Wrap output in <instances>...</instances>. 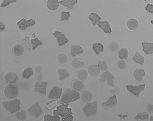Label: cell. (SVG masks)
<instances>
[{
  "label": "cell",
  "instance_id": "6da1fadb",
  "mask_svg": "<svg viewBox=\"0 0 153 121\" xmlns=\"http://www.w3.org/2000/svg\"><path fill=\"white\" fill-rule=\"evenodd\" d=\"M61 97L60 104L62 105L78 100L80 99V94L73 89H67L63 92Z\"/></svg>",
  "mask_w": 153,
  "mask_h": 121
},
{
  "label": "cell",
  "instance_id": "7a4b0ae2",
  "mask_svg": "<svg viewBox=\"0 0 153 121\" xmlns=\"http://www.w3.org/2000/svg\"><path fill=\"white\" fill-rule=\"evenodd\" d=\"M56 111L60 116L61 121H73L74 119L73 113L71 108H68V106L62 104L58 106Z\"/></svg>",
  "mask_w": 153,
  "mask_h": 121
},
{
  "label": "cell",
  "instance_id": "3957f363",
  "mask_svg": "<svg viewBox=\"0 0 153 121\" xmlns=\"http://www.w3.org/2000/svg\"><path fill=\"white\" fill-rule=\"evenodd\" d=\"M20 104V100L14 99V100H12L3 102L2 105L6 111L9 112V114H14L21 109Z\"/></svg>",
  "mask_w": 153,
  "mask_h": 121
},
{
  "label": "cell",
  "instance_id": "277c9868",
  "mask_svg": "<svg viewBox=\"0 0 153 121\" xmlns=\"http://www.w3.org/2000/svg\"><path fill=\"white\" fill-rule=\"evenodd\" d=\"M98 102H88L83 108L82 111L87 117H94L97 114Z\"/></svg>",
  "mask_w": 153,
  "mask_h": 121
},
{
  "label": "cell",
  "instance_id": "5b68a950",
  "mask_svg": "<svg viewBox=\"0 0 153 121\" xmlns=\"http://www.w3.org/2000/svg\"><path fill=\"white\" fill-rule=\"evenodd\" d=\"M4 94L6 98L9 99L16 98L19 94V88L15 85L9 84L4 89Z\"/></svg>",
  "mask_w": 153,
  "mask_h": 121
},
{
  "label": "cell",
  "instance_id": "8992f818",
  "mask_svg": "<svg viewBox=\"0 0 153 121\" xmlns=\"http://www.w3.org/2000/svg\"><path fill=\"white\" fill-rule=\"evenodd\" d=\"M127 90L130 93L136 97H139L141 93L144 91L146 88V84L140 85L139 86L127 85L126 86Z\"/></svg>",
  "mask_w": 153,
  "mask_h": 121
},
{
  "label": "cell",
  "instance_id": "52a82bcc",
  "mask_svg": "<svg viewBox=\"0 0 153 121\" xmlns=\"http://www.w3.org/2000/svg\"><path fill=\"white\" fill-rule=\"evenodd\" d=\"M28 112L30 116L38 118L43 113V111L39 105V102L37 101L28 108Z\"/></svg>",
  "mask_w": 153,
  "mask_h": 121
},
{
  "label": "cell",
  "instance_id": "ba28073f",
  "mask_svg": "<svg viewBox=\"0 0 153 121\" xmlns=\"http://www.w3.org/2000/svg\"><path fill=\"white\" fill-rule=\"evenodd\" d=\"M115 79V76L109 71H105L102 73L101 76L100 81L101 82L106 81L108 85L110 86H114V80Z\"/></svg>",
  "mask_w": 153,
  "mask_h": 121
},
{
  "label": "cell",
  "instance_id": "9c48e42d",
  "mask_svg": "<svg viewBox=\"0 0 153 121\" xmlns=\"http://www.w3.org/2000/svg\"><path fill=\"white\" fill-rule=\"evenodd\" d=\"M35 21L33 19H27L22 18L17 23L18 28L21 30H25L28 28L34 26Z\"/></svg>",
  "mask_w": 153,
  "mask_h": 121
},
{
  "label": "cell",
  "instance_id": "30bf717a",
  "mask_svg": "<svg viewBox=\"0 0 153 121\" xmlns=\"http://www.w3.org/2000/svg\"><path fill=\"white\" fill-rule=\"evenodd\" d=\"M62 94V89L59 86H54L51 90L48 98L50 99H59L61 97Z\"/></svg>",
  "mask_w": 153,
  "mask_h": 121
},
{
  "label": "cell",
  "instance_id": "8fae6325",
  "mask_svg": "<svg viewBox=\"0 0 153 121\" xmlns=\"http://www.w3.org/2000/svg\"><path fill=\"white\" fill-rule=\"evenodd\" d=\"M54 37L56 38L58 44L59 46H62L65 45L68 42L69 40L64 34H62L61 32L55 31L53 34Z\"/></svg>",
  "mask_w": 153,
  "mask_h": 121
},
{
  "label": "cell",
  "instance_id": "7c38bea8",
  "mask_svg": "<svg viewBox=\"0 0 153 121\" xmlns=\"http://www.w3.org/2000/svg\"><path fill=\"white\" fill-rule=\"evenodd\" d=\"M48 85V81H37L35 85V91L42 96L46 95V89Z\"/></svg>",
  "mask_w": 153,
  "mask_h": 121
},
{
  "label": "cell",
  "instance_id": "4fadbf2b",
  "mask_svg": "<svg viewBox=\"0 0 153 121\" xmlns=\"http://www.w3.org/2000/svg\"><path fill=\"white\" fill-rule=\"evenodd\" d=\"M4 81L7 84H13L15 83L18 80V75L16 73L7 72L4 76Z\"/></svg>",
  "mask_w": 153,
  "mask_h": 121
},
{
  "label": "cell",
  "instance_id": "5bb4252c",
  "mask_svg": "<svg viewBox=\"0 0 153 121\" xmlns=\"http://www.w3.org/2000/svg\"><path fill=\"white\" fill-rule=\"evenodd\" d=\"M118 104V101L116 95H113V96L110 97L107 101L102 104L103 108H111L117 106Z\"/></svg>",
  "mask_w": 153,
  "mask_h": 121
},
{
  "label": "cell",
  "instance_id": "9a60e30c",
  "mask_svg": "<svg viewBox=\"0 0 153 121\" xmlns=\"http://www.w3.org/2000/svg\"><path fill=\"white\" fill-rule=\"evenodd\" d=\"M72 88L73 90L76 92H82L85 88V84L84 83L83 81H82V80L76 79L72 83Z\"/></svg>",
  "mask_w": 153,
  "mask_h": 121
},
{
  "label": "cell",
  "instance_id": "2e32d148",
  "mask_svg": "<svg viewBox=\"0 0 153 121\" xmlns=\"http://www.w3.org/2000/svg\"><path fill=\"white\" fill-rule=\"evenodd\" d=\"M24 48L21 44H16L12 47V53L16 57H21L24 53Z\"/></svg>",
  "mask_w": 153,
  "mask_h": 121
},
{
  "label": "cell",
  "instance_id": "e0dca14e",
  "mask_svg": "<svg viewBox=\"0 0 153 121\" xmlns=\"http://www.w3.org/2000/svg\"><path fill=\"white\" fill-rule=\"evenodd\" d=\"M98 27L100 29L102 30L105 33L107 34H110L112 32L111 28L110 27V23L108 22V21H100V22L97 23V24Z\"/></svg>",
  "mask_w": 153,
  "mask_h": 121
},
{
  "label": "cell",
  "instance_id": "ac0fdd59",
  "mask_svg": "<svg viewBox=\"0 0 153 121\" xmlns=\"http://www.w3.org/2000/svg\"><path fill=\"white\" fill-rule=\"evenodd\" d=\"M93 96L91 93L89 91L85 90L82 91V93L80 95V98L82 101L83 102H91L92 100Z\"/></svg>",
  "mask_w": 153,
  "mask_h": 121
},
{
  "label": "cell",
  "instance_id": "d6986e66",
  "mask_svg": "<svg viewBox=\"0 0 153 121\" xmlns=\"http://www.w3.org/2000/svg\"><path fill=\"white\" fill-rule=\"evenodd\" d=\"M84 52V51L83 49H82V47L80 45H71L70 55L71 57H74L76 55H81Z\"/></svg>",
  "mask_w": 153,
  "mask_h": 121
},
{
  "label": "cell",
  "instance_id": "ffe728a7",
  "mask_svg": "<svg viewBox=\"0 0 153 121\" xmlns=\"http://www.w3.org/2000/svg\"><path fill=\"white\" fill-rule=\"evenodd\" d=\"M59 4L58 0H49L47 2V7L50 11H55L59 8Z\"/></svg>",
  "mask_w": 153,
  "mask_h": 121
},
{
  "label": "cell",
  "instance_id": "44dd1931",
  "mask_svg": "<svg viewBox=\"0 0 153 121\" xmlns=\"http://www.w3.org/2000/svg\"><path fill=\"white\" fill-rule=\"evenodd\" d=\"M146 76V72L143 69H136L134 72V76L137 81H141Z\"/></svg>",
  "mask_w": 153,
  "mask_h": 121
},
{
  "label": "cell",
  "instance_id": "7402d4cb",
  "mask_svg": "<svg viewBox=\"0 0 153 121\" xmlns=\"http://www.w3.org/2000/svg\"><path fill=\"white\" fill-rule=\"evenodd\" d=\"M100 70L97 65L96 64H92L89 66L88 73L92 77H95L99 75Z\"/></svg>",
  "mask_w": 153,
  "mask_h": 121
},
{
  "label": "cell",
  "instance_id": "603a6c76",
  "mask_svg": "<svg viewBox=\"0 0 153 121\" xmlns=\"http://www.w3.org/2000/svg\"><path fill=\"white\" fill-rule=\"evenodd\" d=\"M59 4L66 7L68 10H71L74 6L78 3L76 0H61L59 1Z\"/></svg>",
  "mask_w": 153,
  "mask_h": 121
},
{
  "label": "cell",
  "instance_id": "cb8c5ba5",
  "mask_svg": "<svg viewBox=\"0 0 153 121\" xmlns=\"http://www.w3.org/2000/svg\"><path fill=\"white\" fill-rule=\"evenodd\" d=\"M143 52L148 55H150L153 53V43L149 42H143Z\"/></svg>",
  "mask_w": 153,
  "mask_h": 121
},
{
  "label": "cell",
  "instance_id": "d4e9b609",
  "mask_svg": "<svg viewBox=\"0 0 153 121\" xmlns=\"http://www.w3.org/2000/svg\"><path fill=\"white\" fill-rule=\"evenodd\" d=\"M127 28L131 31H134L139 27V23L135 18H131L129 19L127 23Z\"/></svg>",
  "mask_w": 153,
  "mask_h": 121
},
{
  "label": "cell",
  "instance_id": "484cf974",
  "mask_svg": "<svg viewBox=\"0 0 153 121\" xmlns=\"http://www.w3.org/2000/svg\"><path fill=\"white\" fill-rule=\"evenodd\" d=\"M58 73L59 75V79L60 81H63V80H65L66 78L68 77L70 75L69 71L65 68H59L58 70Z\"/></svg>",
  "mask_w": 153,
  "mask_h": 121
},
{
  "label": "cell",
  "instance_id": "4316f807",
  "mask_svg": "<svg viewBox=\"0 0 153 121\" xmlns=\"http://www.w3.org/2000/svg\"><path fill=\"white\" fill-rule=\"evenodd\" d=\"M53 116H51L50 114L45 115L44 117V121H61V119L60 117L56 110L53 111Z\"/></svg>",
  "mask_w": 153,
  "mask_h": 121
},
{
  "label": "cell",
  "instance_id": "83f0119b",
  "mask_svg": "<svg viewBox=\"0 0 153 121\" xmlns=\"http://www.w3.org/2000/svg\"><path fill=\"white\" fill-rule=\"evenodd\" d=\"M133 60L137 64L139 65H143L145 62V57L143 55H141L139 52H136L133 58Z\"/></svg>",
  "mask_w": 153,
  "mask_h": 121
},
{
  "label": "cell",
  "instance_id": "f1b7e54d",
  "mask_svg": "<svg viewBox=\"0 0 153 121\" xmlns=\"http://www.w3.org/2000/svg\"><path fill=\"white\" fill-rule=\"evenodd\" d=\"M92 50L95 52V54L97 55H100V54L104 50V47L103 44L99 42L94 43L92 44Z\"/></svg>",
  "mask_w": 153,
  "mask_h": 121
},
{
  "label": "cell",
  "instance_id": "f546056e",
  "mask_svg": "<svg viewBox=\"0 0 153 121\" xmlns=\"http://www.w3.org/2000/svg\"><path fill=\"white\" fill-rule=\"evenodd\" d=\"M88 18L89 20H91L92 25L95 26L96 24H97V23L101 21L102 18L97 13L92 12L91 13L90 15H89Z\"/></svg>",
  "mask_w": 153,
  "mask_h": 121
},
{
  "label": "cell",
  "instance_id": "4dcf8cb0",
  "mask_svg": "<svg viewBox=\"0 0 153 121\" xmlns=\"http://www.w3.org/2000/svg\"><path fill=\"white\" fill-rule=\"evenodd\" d=\"M36 75V79L38 81H41L43 77H44V72H43V68L41 65H38L36 66L34 68Z\"/></svg>",
  "mask_w": 153,
  "mask_h": 121
},
{
  "label": "cell",
  "instance_id": "1f68e13d",
  "mask_svg": "<svg viewBox=\"0 0 153 121\" xmlns=\"http://www.w3.org/2000/svg\"><path fill=\"white\" fill-rule=\"evenodd\" d=\"M129 50L126 47L122 48L118 52L119 58L122 60H125L129 57Z\"/></svg>",
  "mask_w": 153,
  "mask_h": 121
},
{
  "label": "cell",
  "instance_id": "d6a6232c",
  "mask_svg": "<svg viewBox=\"0 0 153 121\" xmlns=\"http://www.w3.org/2000/svg\"><path fill=\"white\" fill-rule=\"evenodd\" d=\"M34 74V71L31 67H28L24 69L22 73V77L24 78L28 79Z\"/></svg>",
  "mask_w": 153,
  "mask_h": 121
},
{
  "label": "cell",
  "instance_id": "836d02e7",
  "mask_svg": "<svg viewBox=\"0 0 153 121\" xmlns=\"http://www.w3.org/2000/svg\"><path fill=\"white\" fill-rule=\"evenodd\" d=\"M150 118V114L147 112L139 113L134 118L135 120L137 121H146Z\"/></svg>",
  "mask_w": 153,
  "mask_h": 121
},
{
  "label": "cell",
  "instance_id": "e575fe53",
  "mask_svg": "<svg viewBox=\"0 0 153 121\" xmlns=\"http://www.w3.org/2000/svg\"><path fill=\"white\" fill-rule=\"evenodd\" d=\"M15 117L19 121H24L26 119V112L23 110H19L16 112Z\"/></svg>",
  "mask_w": 153,
  "mask_h": 121
},
{
  "label": "cell",
  "instance_id": "d590c367",
  "mask_svg": "<svg viewBox=\"0 0 153 121\" xmlns=\"http://www.w3.org/2000/svg\"><path fill=\"white\" fill-rule=\"evenodd\" d=\"M84 65H85L84 63L80 61L77 59H74L71 62V65L76 69L83 67L84 66Z\"/></svg>",
  "mask_w": 153,
  "mask_h": 121
},
{
  "label": "cell",
  "instance_id": "8d00e7d4",
  "mask_svg": "<svg viewBox=\"0 0 153 121\" xmlns=\"http://www.w3.org/2000/svg\"><path fill=\"white\" fill-rule=\"evenodd\" d=\"M108 49L111 52H116L119 49V45L116 42L112 41L108 44Z\"/></svg>",
  "mask_w": 153,
  "mask_h": 121
},
{
  "label": "cell",
  "instance_id": "74e56055",
  "mask_svg": "<svg viewBox=\"0 0 153 121\" xmlns=\"http://www.w3.org/2000/svg\"><path fill=\"white\" fill-rule=\"evenodd\" d=\"M77 77L80 80H86L88 77V72L85 70H80L77 73Z\"/></svg>",
  "mask_w": 153,
  "mask_h": 121
},
{
  "label": "cell",
  "instance_id": "f35d334b",
  "mask_svg": "<svg viewBox=\"0 0 153 121\" xmlns=\"http://www.w3.org/2000/svg\"><path fill=\"white\" fill-rule=\"evenodd\" d=\"M57 61L59 64H65L68 62V58L65 54H60L58 55Z\"/></svg>",
  "mask_w": 153,
  "mask_h": 121
},
{
  "label": "cell",
  "instance_id": "ab89813d",
  "mask_svg": "<svg viewBox=\"0 0 153 121\" xmlns=\"http://www.w3.org/2000/svg\"><path fill=\"white\" fill-rule=\"evenodd\" d=\"M98 67L101 71H105L108 69L107 63L105 60L99 61L98 63Z\"/></svg>",
  "mask_w": 153,
  "mask_h": 121
},
{
  "label": "cell",
  "instance_id": "60d3db41",
  "mask_svg": "<svg viewBox=\"0 0 153 121\" xmlns=\"http://www.w3.org/2000/svg\"><path fill=\"white\" fill-rule=\"evenodd\" d=\"M31 44H32V49H35L38 46L42 45L43 43L40 40H39L38 38H36L31 40Z\"/></svg>",
  "mask_w": 153,
  "mask_h": 121
},
{
  "label": "cell",
  "instance_id": "b9f144b4",
  "mask_svg": "<svg viewBox=\"0 0 153 121\" xmlns=\"http://www.w3.org/2000/svg\"><path fill=\"white\" fill-rule=\"evenodd\" d=\"M71 16V13L68 11H62L61 13V17L60 21H68L70 19V17Z\"/></svg>",
  "mask_w": 153,
  "mask_h": 121
},
{
  "label": "cell",
  "instance_id": "7bdbcfd3",
  "mask_svg": "<svg viewBox=\"0 0 153 121\" xmlns=\"http://www.w3.org/2000/svg\"><path fill=\"white\" fill-rule=\"evenodd\" d=\"M16 2V1H13V0H3L2 1V3L1 4V7L2 8H3L4 7H7L10 4Z\"/></svg>",
  "mask_w": 153,
  "mask_h": 121
},
{
  "label": "cell",
  "instance_id": "ee69618b",
  "mask_svg": "<svg viewBox=\"0 0 153 121\" xmlns=\"http://www.w3.org/2000/svg\"><path fill=\"white\" fill-rule=\"evenodd\" d=\"M117 65L118 68H120V69H125L127 67V63L125 61L120 60L117 62Z\"/></svg>",
  "mask_w": 153,
  "mask_h": 121
},
{
  "label": "cell",
  "instance_id": "f6af8a7d",
  "mask_svg": "<svg viewBox=\"0 0 153 121\" xmlns=\"http://www.w3.org/2000/svg\"><path fill=\"white\" fill-rule=\"evenodd\" d=\"M146 11L151 13H153V5L151 4H148L146 7Z\"/></svg>",
  "mask_w": 153,
  "mask_h": 121
},
{
  "label": "cell",
  "instance_id": "bcb514c9",
  "mask_svg": "<svg viewBox=\"0 0 153 121\" xmlns=\"http://www.w3.org/2000/svg\"><path fill=\"white\" fill-rule=\"evenodd\" d=\"M146 109L149 112H151L152 114H153V105L150 103L148 104V106H146Z\"/></svg>",
  "mask_w": 153,
  "mask_h": 121
},
{
  "label": "cell",
  "instance_id": "7dc6e473",
  "mask_svg": "<svg viewBox=\"0 0 153 121\" xmlns=\"http://www.w3.org/2000/svg\"><path fill=\"white\" fill-rule=\"evenodd\" d=\"M5 26L2 21L0 22V31L1 32H3L5 29Z\"/></svg>",
  "mask_w": 153,
  "mask_h": 121
},
{
  "label": "cell",
  "instance_id": "c3c4849f",
  "mask_svg": "<svg viewBox=\"0 0 153 121\" xmlns=\"http://www.w3.org/2000/svg\"><path fill=\"white\" fill-rule=\"evenodd\" d=\"M153 116H152L151 117V119H150V121H153Z\"/></svg>",
  "mask_w": 153,
  "mask_h": 121
}]
</instances>
